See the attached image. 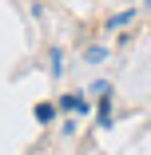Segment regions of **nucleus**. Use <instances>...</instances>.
Listing matches in <instances>:
<instances>
[{
	"instance_id": "1",
	"label": "nucleus",
	"mask_w": 151,
	"mask_h": 155,
	"mask_svg": "<svg viewBox=\"0 0 151 155\" xmlns=\"http://www.w3.org/2000/svg\"><path fill=\"white\" fill-rule=\"evenodd\" d=\"M64 111H87V100H80V96H64Z\"/></svg>"
},
{
	"instance_id": "2",
	"label": "nucleus",
	"mask_w": 151,
	"mask_h": 155,
	"mask_svg": "<svg viewBox=\"0 0 151 155\" xmlns=\"http://www.w3.org/2000/svg\"><path fill=\"white\" fill-rule=\"evenodd\" d=\"M52 115H56V107H48V104H36V119H40V123H48Z\"/></svg>"
},
{
	"instance_id": "3",
	"label": "nucleus",
	"mask_w": 151,
	"mask_h": 155,
	"mask_svg": "<svg viewBox=\"0 0 151 155\" xmlns=\"http://www.w3.org/2000/svg\"><path fill=\"white\" fill-rule=\"evenodd\" d=\"M100 123H103V127H107V123H111V104H107V100L100 104Z\"/></svg>"
}]
</instances>
